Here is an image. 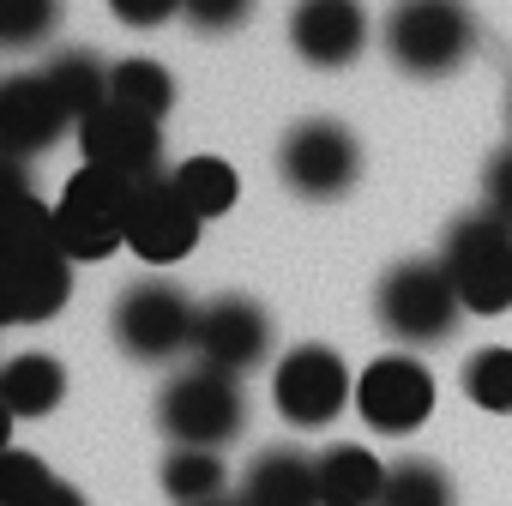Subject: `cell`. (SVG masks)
<instances>
[{"label":"cell","instance_id":"6da1fadb","mask_svg":"<svg viewBox=\"0 0 512 506\" xmlns=\"http://www.w3.org/2000/svg\"><path fill=\"white\" fill-rule=\"evenodd\" d=\"M440 266L452 272L464 314H482V320L506 314L512 308V217H500L494 205L464 211L440 241Z\"/></svg>","mask_w":512,"mask_h":506},{"label":"cell","instance_id":"7a4b0ae2","mask_svg":"<svg viewBox=\"0 0 512 506\" xmlns=\"http://www.w3.org/2000/svg\"><path fill=\"white\" fill-rule=\"evenodd\" d=\"M133 187H139V181H127V175H115V169H97V163H85V169L61 187V199H55V211H49V229H55V241H61V253H67L73 266L109 260L115 247H127V205H133Z\"/></svg>","mask_w":512,"mask_h":506},{"label":"cell","instance_id":"3957f363","mask_svg":"<svg viewBox=\"0 0 512 506\" xmlns=\"http://www.w3.org/2000/svg\"><path fill=\"white\" fill-rule=\"evenodd\" d=\"M476 19L464 0H398L386 13V55L410 79H446L470 61Z\"/></svg>","mask_w":512,"mask_h":506},{"label":"cell","instance_id":"277c9868","mask_svg":"<svg viewBox=\"0 0 512 506\" xmlns=\"http://www.w3.org/2000/svg\"><path fill=\"white\" fill-rule=\"evenodd\" d=\"M374 314L398 344H446L464 320V296L440 260H404L380 278Z\"/></svg>","mask_w":512,"mask_h":506},{"label":"cell","instance_id":"5b68a950","mask_svg":"<svg viewBox=\"0 0 512 506\" xmlns=\"http://www.w3.org/2000/svg\"><path fill=\"white\" fill-rule=\"evenodd\" d=\"M247 422V392H241V374H223V368H181L163 392H157V428L175 440V446H223L235 440Z\"/></svg>","mask_w":512,"mask_h":506},{"label":"cell","instance_id":"8992f818","mask_svg":"<svg viewBox=\"0 0 512 506\" xmlns=\"http://www.w3.org/2000/svg\"><path fill=\"white\" fill-rule=\"evenodd\" d=\"M73 296V260L61 253L49 211L25 199V229L13 241V284H7V320L13 326H43L67 308Z\"/></svg>","mask_w":512,"mask_h":506},{"label":"cell","instance_id":"52a82bcc","mask_svg":"<svg viewBox=\"0 0 512 506\" xmlns=\"http://www.w3.org/2000/svg\"><path fill=\"white\" fill-rule=\"evenodd\" d=\"M193 320H199V308L187 302V290H175L163 278H145V284L121 290V302L109 314V332L133 362H169V356L193 350Z\"/></svg>","mask_w":512,"mask_h":506},{"label":"cell","instance_id":"ba28073f","mask_svg":"<svg viewBox=\"0 0 512 506\" xmlns=\"http://www.w3.org/2000/svg\"><path fill=\"white\" fill-rule=\"evenodd\" d=\"M272 404L290 428H326L356 404V380L332 344H296L272 368Z\"/></svg>","mask_w":512,"mask_h":506},{"label":"cell","instance_id":"9c48e42d","mask_svg":"<svg viewBox=\"0 0 512 506\" xmlns=\"http://www.w3.org/2000/svg\"><path fill=\"white\" fill-rule=\"evenodd\" d=\"M278 175L302 199H344L362 175V145L344 121H302L278 145Z\"/></svg>","mask_w":512,"mask_h":506},{"label":"cell","instance_id":"30bf717a","mask_svg":"<svg viewBox=\"0 0 512 506\" xmlns=\"http://www.w3.org/2000/svg\"><path fill=\"white\" fill-rule=\"evenodd\" d=\"M356 416H362L374 434H416V428L434 416V374H428L410 350L374 356V362L356 374Z\"/></svg>","mask_w":512,"mask_h":506},{"label":"cell","instance_id":"8fae6325","mask_svg":"<svg viewBox=\"0 0 512 506\" xmlns=\"http://www.w3.org/2000/svg\"><path fill=\"white\" fill-rule=\"evenodd\" d=\"M193 356L205 368H223V374L260 368L272 356V320H266V308L247 302V296H211V302H199Z\"/></svg>","mask_w":512,"mask_h":506},{"label":"cell","instance_id":"7c38bea8","mask_svg":"<svg viewBox=\"0 0 512 506\" xmlns=\"http://www.w3.org/2000/svg\"><path fill=\"white\" fill-rule=\"evenodd\" d=\"M199 211L181 199V187L169 175H151L133 187V205H127V247L139 253L145 266H175L193 253L199 241Z\"/></svg>","mask_w":512,"mask_h":506},{"label":"cell","instance_id":"4fadbf2b","mask_svg":"<svg viewBox=\"0 0 512 506\" xmlns=\"http://www.w3.org/2000/svg\"><path fill=\"white\" fill-rule=\"evenodd\" d=\"M79 151L97 169H115L127 181H151L157 163H163V133H157L151 115H139L127 103H103L97 115L79 121Z\"/></svg>","mask_w":512,"mask_h":506},{"label":"cell","instance_id":"5bb4252c","mask_svg":"<svg viewBox=\"0 0 512 506\" xmlns=\"http://www.w3.org/2000/svg\"><path fill=\"white\" fill-rule=\"evenodd\" d=\"M290 49L308 67H320V73L350 67L368 49L362 0H296V7H290Z\"/></svg>","mask_w":512,"mask_h":506},{"label":"cell","instance_id":"9a60e30c","mask_svg":"<svg viewBox=\"0 0 512 506\" xmlns=\"http://www.w3.org/2000/svg\"><path fill=\"white\" fill-rule=\"evenodd\" d=\"M67 127H79V121H73V109L55 97V85L43 73H25V79L0 85V139H7L19 157L55 145Z\"/></svg>","mask_w":512,"mask_h":506},{"label":"cell","instance_id":"2e32d148","mask_svg":"<svg viewBox=\"0 0 512 506\" xmlns=\"http://www.w3.org/2000/svg\"><path fill=\"white\" fill-rule=\"evenodd\" d=\"M241 500L247 506H326L320 500V464L302 446H266L241 470Z\"/></svg>","mask_w":512,"mask_h":506},{"label":"cell","instance_id":"e0dca14e","mask_svg":"<svg viewBox=\"0 0 512 506\" xmlns=\"http://www.w3.org/2000/svg\"><path fill=\"white\" fill-rule=\"evenodd\" d=\"M314 464H320V500H326V506H380L392 464H380L368 446L338 440V446H326Z\"/></svg>","mask_w":512,"mask_h":506},{"label":"cell","instance_id":"ac0fdd59","mask_svg":"<svg viewBox=\"0 0 512 506\" xmlns=\"http://www.w3.org/2000/svg\"><path fill=\"white\" fill-rule=\"evenodd\" d=\"M67 398V368L49 350H19L0 368V404L13 416H49Z\"/></svg>","mask_w":512,"mask_h":506},{"label":"cell","instance_id":"d6986e66","mask_svg":"<svg viewBox=\"0 0 512 506\" xmlns=\"http://www.w3.org/2000/svg\"><path fill=\"white\" fill-rule=\"evenodd\" d=\"M43 79H49L55 97L73 109V121H85V115H97V109L109 103V67H103L91 49H61V55H49V61H43Z\"/></svg>","mask_w":512,"mask_h":506},{"label":"cell","instance_id":"ffe728a7","mask_svg":"<svg viewBox=\"0 0 512 506\" xmlns=\"http://www.w3.org/2000/svg\"><path fill=\"white\" fill-rule=\"evenodd\" d=\"M229 488V470L211 446H175L163 458V494L175 506H205V500H223Z\"/></svg>","mask_w":512,"mask_h":506},{"label":"cell","instance_id":"44dd1931","mask_svg":"<svg viewBox=\"0 0 512 506\" xmlns=\"http://www.w3.org/2000/svg\"><path fill=\"white\" fill-rule=\"evenodd\" d=\"M109 103H127V109H139V115L163 121V115H169V103H175V79H169V67H163V61H145V55L115 61V67H109Z\"/></svg>","mask_w":512,"mask_h":506},{"label":"cell","instance_id":"7402d4cb","mask_svg":"<svg viewBox=\"0 0 512 506\" xmlns=\"http://www.w3.org/2000/svg\"><path fill=\"white\" fill-rule=\"evenodd\" d=\"M0 506H85V500H79V488H67L43 458H31V452H7Z\"/></svg>","mask_w":512,"mask_h":506},{"label":"cell","instance_id":"603a6c76","mask_svg":"<svg viewBox=\"0 0 512 506\" xmlns=\"http://www.w3.org/2000/svg\"><path fill=\"white\" fill-rule=\"evenodd\" d=\"M169 181L181 187V199H187L199 217H223V211L235 205V193H241V181H235V169H229L223 157H187V163L169 169Z\"/></svg>","mask_w":512,"mask_h":506},{"label":"cell","instance_id":"cb8c5ba5","mask_svg":"<svg viewBox=\"0 0 512 506\" xmlns=\"http://www.w3.org/2000/svg\"><path fill=\"white\" fill-rule=\"evenodd\" d=\"M380 506H458V494H452L446 464H434V458H398L386 470Z\"/></svg>","mask_w":512,"mask_h":506},{"label":"cell","instance_id":"d4e9b609","mask_svg":"<svg viewBox=\"0 0 512 506\" xmlns=\"http://www.w3.org/2000/svg\"><path fill=\"white\" fill-rule=\"evenodd\" d=\"M464 398L488 416H512V350L506 344H482L464 362Z\"/></svg>","mask_w":512,"mask_h":506},{"label":"cell","instance_id":"484cf974","mask_svg":"<svg viewBox=\"0 0 512 506\" xmlns=\"http://www.w3.org/2000/svg\"><path fill=\"white\" fill-rule=\"evenodd\" d=\"M61 25V0H0V43L7 49H37Z\"/></svg>","mask_w":512,"mask_h":506},{"label":"cell","instance_id":"4316f807","mask_svg":"<svg viewBox=\"0 0 512 506\" xmlns=\"http://www.w3.org/2000/svg\"><path fill=\"white\" fill-rule=\"evenodd\" d=\"M187 25L193 31H211V37H223V31H235V25H247V13H253V0H187Z\"/></svg>","mask_w":512,"mask_h":506},{"label":"cell","instance_id":"83f0119b","mask_svg":"<svg viewBox=\"0 0 512 506\" xmlns=\"http://www.w3.org/2000/svg\"><path fill=\"white\" fill-rule=\"evenodd\" d=\"M181 7H187V0H109V13H115L127 31H157V25H169Z\"/></svg>","mask_w":512,"mask_h":506},{"label":"cell","instance_id":"f1b7e54d","mask_svg":"<svg viewBox=\"0 0 512 506\" xmlns=\"http://www.w3.org/2000/svg\"><path fill=\"white\" fill-rule=\"evenodd\" d=\"M482 205H494L500 217H512V145H500L482 169Z\"/></svg>","mask_w":512,"mask_h":506},{"label":"cell","instance_id":"f546056e","mask_svg":"<svg viewBox=\"0 0 512 506\" xmlns=\"http://www.w3.org/2000/svg\"><path fill=\"white\" fill-rule=\"evenodd\" d=\"M205 506H247V500H229V494H223V500H205Z\"/></svg>","mask_w":512,"mask_h":506}]
</instances>
